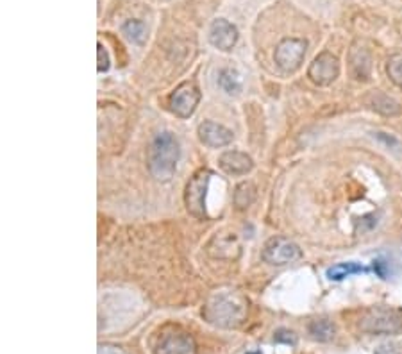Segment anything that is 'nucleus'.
<instances>
[{
    "label": "nucleus",
    "instance_id": "nucleus-9",
    "mask_svg": "<svg viewBox=\"0 0 402 354\" xmlns=\"http://www.w3.org/2000/svg\"><path fill=\"white\" fill-rule=\"evenodd\" d=\"M200 92L192 83H183L176 88V92L170 95V110L179 118H190L199 106Z\"/></svg>",
    "mask_w": 402,
    "mask_h": 354
},
{
    "label": "nucleus",
    "instance_id": "nucleus-4",
    "mask_svg": "<svg viewBox=\"0 0 402 354\" xmlns=\"http://www.w3.org/2000/svg\"><path fill=\"white\" fill-rule=\"evenodd\" d=\"M213 177L209 170H199L188 183L186 188V210L192 217L204 220L206 218V191Z\"/></svg>",
    "mask_w": 402,
    "mask_h": 354
},
{
    "label": "nucleus",
    "instance_id": "nucleus-20",
    "mask_svg": "<svg viewBox=\"0 0 402 354\" xmlns=\"http://www.w3.org/2000/svg\"><path fill=\"white\" fill-rule=\"evenodd\" d=\"M386 72L391 83L397 84L398 88H402V54L390 56V59H388L386 63Z\"/></svg>",
    "mask_w": 402,
    "mask_h": 354
},
{
    "label": "nucleus",
    "instance_id": "nucleus-16",
    "mask_svg": "<svg viewBox=\"0 0 402 354\" xmlns=\"http://www.w3.org/2000/svg\"><path fill=\"white\" fill-rule=\"evenodd\" d=\"M307 329H310L311 338L318 340V342H329V340L334 338V333H336L334 324L327 319L313 320Z\"/></svg>",
    "mask_w": 402,
    "mask_h": 354
},
{
    "label": "nucleus",
    "instance_id": "nucleus-13",
    "mask_svg": "<svg viewBox=\"0 0 402 354\" xmlns=\"http://www.w3.org/2000/svg\"><path fill=\"white\" fill-rule=\"evenodd\" d=\"M219 163L227 174L233 175H243L252 170L254 167L250 156H247V154L243 153H238V151H227V153H224L222 156H220Z\"/></svg>",
    "mask_w": 402,
    "mask_h": 354
},
{
    "label": "nucleus",
    "instance_id": "nucleus-15",
    "mask_svg": "<svg viewBox=\"0 0 402 354\" xmlns=\"http://www.w3.org/2000/svg\"><path fill=\"white\" fill-rule=\"evenodd\" d=\"M368 104H370L372 110L377 111V113H381V114H398L401 113V104H398L397 100L391 99L390 95H386V93L375 92L374 95L370 97V100H368Z\"/></svg>",
    "mask_w": 402,
    "mask_h": 354
},
{
    "label": "nucleus",
    "instance_id": "nucleus-19",
    "mask_svg": "<svg viewBox=\"0 0 402 354\" xmlns=\"http://www.w3.org/2000/svg\"><path fill=\"white\" fill-rule=\"evenodd\" d=\"M220 86H222L224 92H227L229 95H236L238 92L241 90V83H240V77H238L236 72H233V70L226 69L222 70V73H220Z\"/></svg>",
    "mask_w": 402,
    "mask_h": 354
},
{
    "label": "nucleus",
    "instance_id": "nucleus-21",
    "mask_svg": "<svg viewBox=\"0 0 402 354\" xmlns=\"http://www.w3.org/2000/svg\"><path fill=\"white\" fill-rule=\"evenodd\" d=\"M97 57H99V65H97V70H99L100 73L107 72V70H109V56H107V52H106V49L102 47V43H99V45H97Z\"/></svg>",
    "mask_w": 402,
    "mask_h": 354
},
{
    "label": "nucleus",
    "instance_id": "nucleus-14",
    "mask_svg": "<svg viewBox=\"0 0 402 354\" xmlns=\"http://www.w3.org/2000/svg\"><path fill=\"white\" fill-rule=\"evenodd\" d=\"M367 269L361 265V263L356 261H347V263H338V265H333L331 269H327V278L331 281H341L345 278H351L354 274H365Z\"/></svg>",
    "mask_w": 402,
    "mask_h": 354
},
{
    "label": "nucleus",
    "instance_id": "nucleus-22",
    "mask_svg": "<svg viewBox=\"0 0 402 354\" xmlns=\"http://www.w3.org/2000/svg\"><path fill=\"white\" fill-rule=\"evenodd\" d=\"M276 342H279V343H288V346H293L295 343V336H293V333L291 331H279L276 335Z\"/></svg>",
    "mask_w": 402,
    "mask_h": 354
},
{
    "label": "nucleus",
    "instance_id": "nucleus-12",
    "mask_svg": "<svg viewBox=\"0 0 402 354\" xmlns=\"http://www.w3.org/2000/svg\"><path fill=\"white\" fill-rule=\"evenodd\" d=\"M348 66L356 81H368L372 76V56L363 45H353L348 52Z\"/></svg>",
    "mask_w": 402,
    "mask_h": 354
},
{
    "label": "nucleus",
    "instance_id": "nucleus-17",
    "mask_svg": "<svg viewBox=\"0 0 402 354\" xmlns=\"http://www.w3.org/2000/svg\"><path fill=\"white\" fill-rule=\"evenodd\" d=\"M233 201L238 210H247L256 201V187L252 183H249V181L238 184L236 190H234Z\"/></svg>",
    "mask_w": 402,
    "mask_h": 354
},
{
    "label": "nucleus",
    "instance_id": "nucleus-23",
    "mask_svg": "<svg viewBox=\"0 0 402 354\" xmlns=\"http://www.w3.org/2000/svg\"><path fill=\"white\" fill-rule=\"evenodd\" d=\"M99 354H127V353L116 346H100Z\"/></svg>",
    "mask_w": 402,
    "mask_h": 354
},
{
    "label": "nucleus",
    "instance_id": "nucleus-5",
    "mask_svg": "<svg viewBox=\"0 0 402 354\" xmlns=\"http://www.w3.org/2000/svg\"><path fill=\"white\" fill-rule=\"evenodd\" d=\"M361 329L375 335H395L402 331V315H398L394 309L377 308L367 313L361 320Z\"/></svg>",
    "mask_w": 402,
    "mask_h": 354
},
{
    "label": "nucleus",
    "instance_id": "nucleus-10",
    "mask_svg": "<svg viewBox=\"0 0 402 354\" xmlns=\"http://www.w3.org/2000/svg\"><path fill=\"white\" fill-rule=\"evenodd\" d=\"M209 42L211 45L217 47L219 50L227 52V50H231L234 45H236L238 29L233 25V23L227 22V20L224 18L214 20V22L211 23L209 29Z\"/></svg>",
    "mask_w": 402,
    "mask_h": 354
},
{
    "label": "nucleus",
    "instance_id": "nucleus-7",
    "mask_svg": "<svg viewBox=\"0 0 402 354\" xmlns=\"http://www.w3.org/2000/svg\"><path fill=\"white\" fill-rule=\"evenodd\" d=\"M307 43L304 40L286 38L277 45L276 49V63L284 72H295L304 61Z\"/></svg>",
    "mask_w": 402,
    "mask_h": 354
},
{
    "label": "nucleus",
    "instance_id": "nucleus-2",
    "mask_svg": "<svg viewBox=\"0 0 402 354\" xmlns=\"http://www.w3.org/2000/svg\"><path fill=\"white\" fill-rule=\"evenodd\" d=\"M179 141L172 133H159L149 149V172L159 183H169L179 161Z\"/></svg>",
    "mask_w": 402,
    "mask_h": 354
},
{
    "label": "nucleus",
    "instance_id": "nucleus-6",
    "mask_svg": "<svg viewBox=\"0 0 402 354\" xmlns=\"http://www.w3.org/2000/svg\"><path fill=\"white\" fill-rule=\"evenodd\" d=\"M300 258H303V251L299 249V245L286 238H281V236L270 238L263 249V259L274 267H283V265L293 263Z\"/></svg>",
    "mask_w": 402,
    "mask_h": 354
},
{
    "label": "nucleus",
    "instance_id": "nucleus-1",
    "mask_svg": "<svg viewBox=\"0 0 402 354\" xmlns=\"http://www.w3.org/2000/svg\"><path fill=\"white\" fill-rule=\"evenodd\" d=\"M249 302L234 290L214 292L204 306V319L217 328H238L247 317Z\"/></svg>",
    "mask_w": 402,
    "mask_h": 354
},
{
    "label": "nucleus",
    "instance_id": "nucleus-18",
    "mask_svg": "<svg viewBox=\"0 0 402 354\" xmlns=\"http://www.w3.org/2000/svg\"><path fill=\"white\" fill-rule=\"evenodd\" d=\"M122 33L130 42L138 43V45H143L147 40V25L140 20H127L122 25Z\"/></svg>",
    "mask_w": 402,
    "mask_h": 354
},
{
    "label": "nucleus",
    "instance_id": "nucleus-8",
    "mask_svg": "<svg viewBox=\"0 0 402 354\" xmlns=\"http://www.w3.org/2000/svg\"><path fill=\"white\" fill-rule=\"evenodd\" d=\"M307 76L318 86H329L340 76V61H338V57L333 56L331 52L318 54L310 65Z\"/></svg>",
    "mask_w": 402,
    "mask_h": 354
},
{
    "label": "nucleus",
    "instance_id": "nucleus-11",
    "mask_svg": "<svg viewBox=\"0 0 402 354\" xmlns=\"http://www.w3.org/2000/svg\"><path fill=\"white\" fill-rule=\"evenodd\" d=\"M199 138L207 147L219 149V147L229 145L231 141H233L234 134L233 131H229L227 127L220 126V124L217 122H202L199 126Z\"/></svg>",
    "mask_w": 402,
    "mask_h": 354
},
{
    "label": "nucleus",
    "instance_id": "nucleus-3",
    "mask_svg": "<svg viewBox=\"0 0 402 354\" xmlns=\"http://www.w3.org/2000/svg\"><path fill=\"white\" fill-rule=\"evenodd\" d=\"M154 354H197V343L181 328H166L154 342Z\"/></svg>",
    "mask_w": 402,
    "mask_h": 354
}]
</instances>
